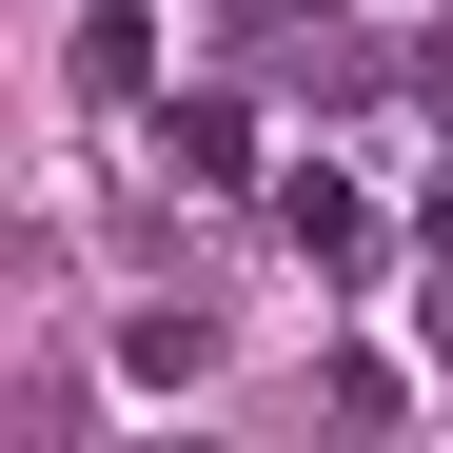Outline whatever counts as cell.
<instances>
[{
	"mask_svg": "<svg viewBox=\"0 0 453 453\" xmlns=\"http://www.w3.org/2000/svg\"><path fill=\"white\" fill-rule=\"evenodd\" d=\"M276 217H296V257H335V276H355V257H374V197H355V178H335V158H316V178H276Z\"/></svg>",
	"mask_w": 453,
	"mask_h": 453,
	"instance_id": "obj_1",
	"label": "cell"
},
{
	"mask_svg": "<svg viewBox=\"0 0 453 453\" xmlns=\"http://www.w3.org/2000/svg\"><path fill=\"white\" fill-rule=\"evenodd\" d=\"M158 138H178V178H197V197H237V178H257V119H237V99H178Z\"/></svg>",
	"mask_w": 453,
	"mask_h": 453,
	"instance_id": "obj_2",
	"label": "cell"
},
{
	"mask_svg": "<svg viewBox=\"0 0 453 453\" xmlns=\"http://www.w3.org/2000/svg\"><path fill=\"white\" fill-rule=\"evenodd\" d=\"M138 80H158V20H138V0H99V20H80V99H138Z\"/></svg>",
	"mask_w": 453,
	"mask_h": 453,
	"instance_id": "obj_3",
	"label": "cell"
}]
</instances>
